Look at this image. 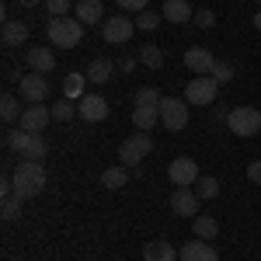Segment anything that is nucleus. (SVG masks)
<instances>
[{
    "label": "nucleus",
    "instance_id": "f257e3e1",
    "mask_svg": "<svg viewBox=\"0 0 261 261\" xmlns=\"http://www.w3.org/2000/svg\"><path fill=\"white\" fill-rule=\"evenodd\" d=\"M11 181H14V192H18L21 199H35L42 188H45V167H42L39 161H21L18 171L11 174Z\"/></svg>",
    "mask_w": 261,
    "mask_h": 261
},
{
    "label": "nucleus",
    "instance_id": "f03ea898",
    "mask_svg": "<svg viewBox=\"0 0 261 261\" xmlns=\"http://www.w3.org/2000/svg\"><path fill=\"white\" fill-rule=\"evenodd\" d=\"M7 150H14V153H21V161H45V153H49V143H45V136L42 133H24V129H18V133H7Z\"/></svg>",
    "mask_w": 261,
    "mask_h": 261
},
{
    "label": "nucleus",
    "instance_id": "7ed1b4c3",
    "mask_svg": "<svg viewBox=\"0 0 261 261\" xmlns=\"http://www.w3.org/2000/svg\"><path fill=\"white\" fill-rule=\"evenodd\" d=\"M45 32H49V42L56 45V49H77L84 39V24L77 18H53L45 24Z\"/></svg>",
    "mask_w": 261,
    "mask_h": 261
},
{
    "label": "nucleus",
    "instance_id": "20e7f679",
    "mask_svg": "<svg viewBox=\"0 0 261 261\" xmlns=\"http://www.w3.org/2000/svg\"><path fill=\"white\" fill-rule=\"evenodd\" d=\"M226 125H230V133L233 136H258L261 133V112L258 108H251V105H237L230 115H226Z\"/></svg>",
    "mask_w": 261,
    "mask_h": 261
},
{
    "label": "nucleus",
    "instance_id": "39448f33",
    "mask_svg": "<svg viewBox=\"0 0 261 261\" xmlns=\"http://www.w3.org/2000/svg\"><path fill=\"white\" fill-rule=\"evenodd\" d=\"M150 150H153V140H150V133H133L129 140H122L119 146V161L125 167H136L143 157H150Z\"/></svg>",
    "mask_w": 261,
    "mask_h": 261
},
{
    "label": "nucleus",
    "instance_id": "423d86ee",
    "mask_svg": "<svg viewBox=\"0 0 261 261\" xmlns=\"http://www.w3.org/2000/svg\"><path fill=\"white\" fill-rule=\"evenodd\" d=\"M161 125L167 133H181V129L188 125V101L161 98Z\"/></svg>",
    "mask_w": 261,
    "mask_h": 261
},
{
    "label": "nucleus",
    "instance_id": "0eeeda50",
    "mask_svg": "<svg viewBox=\"0 0 261 261\" xmlns=\"http://www.w3.org/2000/svg\"><path fill=\"white\" fill-rule=\"evenodd\" d=\"M167 178L174 181L178 188H195V181L202 178L199 161H192V157H174L171 167H167Z\"/></svg>",
    "mask_w": 261,
    "mask_h": 261
},
{
    "label": "nucleus",
    "instance_id": "6e6552de",
    "mask_svg": "<svg viewBox=\"0 0 261 261\" xmlns=\"http://www.w3.org/2000/svg\"><path fill=\"white\" fill-rule=\"evenodd\" d=\"M18 91L28 105H42V101L49 98V81H45V73H21Z\"/></svg>",
    "mask_w": 261,
    "mask_h": 261
},
{
    "label": "nucleus",
    "instance_id": "1a4fd4ad",
    "mask_svg": "<svg viewBox=\"0 0 261 261\" xmlns=\"http://www.w3.org/2000/svg\"><path fill=\"white\" fill-rule=\"evenodd\" d=\"M133 28H136V21H129V18H105L101 21V39L108 42V45H122V42H129L133 39Z\"/></svg>",
    "mask_w": 261,
    "mask_h": 261
},
{
    "label": "nucleus",
    "instance_id": "9d476101",
    "mask_svg": "<svg viewBox=\"0 0 261 261\" xmlns=\"http://www.w3.org/2000/svg\"><path fill=\"white\" fill-rule=\"evenodd\" d=\"M216 87L220 84L213 81V77H195V81H188V87H185V101L188 105H213L216 101Z\"/></svg>",
    "mask_w": 261,
    "mask_h": 261
},
{
    "label": "nucleus",
    "instance_id": "9b49d317",
    "mask_svg": "<svg viewBox=\"0 0 261 261\" xmlns=\"http://www.w3.org/2000/svg\"><path fill=\"white\" fill-rule=\"evenodd\" d=\"M185 66H188L195 77H209V73H213V66H216V60H213V53H209V49L192 45V49H185Z\"/></svg>",
    "mask_w": 261,
    "mask_h": 261
},
{
    "label": "nucleus",
    "instance_id": "f8f14e48",
    "mask_svg": "<svg viewBox=\"0 0 261 261\" xmlns=\"http://www.w3.org/2000/svg\"><path fill=\"white\" fill-rule=\"evenodd\" d=\"M24 63H28L32 73H53L56 70V53L49 45H35V49L24 53Z\"/></svg>",
    "mask_w": 261,
    "mask_h": 261
},
{
    "label": "nucleus",
    "instance_id": "ddd939ff",
    "mask_svg": "<svg viewBox=\"0 0 261 261\" xmlns=\"http://www.w3.org/2000/svg\"><path fill=\"white\" fill-rule=\"evenodd\" d=\"M77 115H81L84 122H101V119H108V101L101 98V94H84V98L77 101Z\"/></svg>",
    "mask_w": 261,
    "mask_h": 261
},
{
    "label": "nucleus",
    "instance_id": "4468645a",
    "mask_svg": "<svg viewBox=\"0 0 261 261\" xmlns=\"http://www.w3.org/2000/svg\"><path fill=\"white\" fill-rule=\"evenodd\" d=\"M199 192H192V188H174V195H171V209H174V216H199Z\"/></svg>",
    "mask_w": 261,
    "mask_h": 261
},
{
    "label": "nucleus",
    "instance_id": "2eb2a0df",
    "mask_svg": "<svg viewBox=\"0 0 261 261\" xmlns=\"http://www.w3.org/2000/svg\"><path fill=\"white\" fill-rule=\"evenodd\" d=\"M49 119H53V112H49L45 105H28V108L21 112V129H24V133H42V129L49 125Z\"/></svg>",
    "mask_w": 261,
    "mask_h": 261
},
{
    "label": "nucleus",
    "instance_id": "dca6fc26",
    "mask_svg": "<svg viewBox=\"0 0 261 261\" xmlns=\"http://www.w3.org/2000/svg\"><path fill=\"white\" fill-rule=\"evenodd\" d=\"M181 261H220V254H216V247L213 244H205V241H195L192 244H185L181 247Z\"/></svg>",
    "mask_w": 261,
    "mask_h": 261
},
{
    "label": "nucleus",
    "instance_id": "f3484780",
    "mask_svg": "<svg viewBox=\"0 0 261 261\" xmlns=\"http://www.w3.org/2000/svg\"><path fill=\"white\" fill-rule=\"evenodd\" d=\"M0 42H4L7 49H21V45L28 42V24H24V21H4Z\"/></svg>",
    "mask_w": 261,
    "mask_h": 261
},
{
    "label": "nucleus",
    "instance_id": "a211bd4d",
    "mask_svg": "<svg viewBox=\"0 0 261 261\" xmlns=\"http://www.w3.org/2000/svg\"><path fill=\"white\" fill-rule=\"evenodd\" d=\"M195 18L192 4L188 0H164V21H174V24H188Z\"/></svg>",
    "mask_w": 261,
    "mask_h": 261
},
{
    "label": "nucleus",
    "instance_id": "6ab92c4d",
    "mask_svg": "<svg viewBox=\"0 0 261 261\" xmlns=\"http://www.w3.org/2000/svg\"><path fill=\"white\" fill-rule=\"evenodd\" d=\"M157 122H161V105H136V108H133V125H136L140 133L153 129Z\"/></svg>",
    "mask_w": 261,
    "mask_h": 261
},
{
    "label": "nucleus",
    "instance_id": "aec40b11",
    "mask_svg": "<svg viewBox=\"0 0 261 261\" xmlns=\"http://www.w3.org/2000/svg\"><path fill=\"white\" fill-rule=\"evenodd\" d=\"M181 254L174 251V244L167 241H150L143 247V261H178Z\"/></svg>",
    "mask_w": 261,
    "mask_h": 261
},
{
    "label": "nucleus",
    "instance_id": "412c9836",
    "mask_svg": "<svg viewBox=\"0 0 261 261\" xmlns=\"http://www.w3.org/2000/svg\"><path fill=\"white\" fill-rule=\"evenodd\" d=\"M77 21L81 24H98V21H105L101 0H77Z\"/></svg>",
    "mask_w": 261,
    "mask_h": 261
},
{
    "label": "nucleus",
    "instance_id": "4be33fe9",
    "mask_svg": "<svg viewBox=\"0 0 261 261\" xmlns=\"http://www.w3.org/2000/svg\"><path fill=\"white\" fill-rule=\"evenodd\" d=\"M112 73H115V63L108 60V56H98V60H91V66H87V81L91 84L112 81Z\"/></svg>",
    "mask_w": 261,
    "mask_h": 261
},
{
    "label": "nucleus",
    "instance_id": "5701e85b",
    "mask_svg": "<svg viewBox=\"0 0 261 261\" xmlns=\"http://www.w3.org/2000/svg\"><path fill=\"white\" fill-rule=\"evenodd\" d=\"M125 181H129L125 164H115V167H105V171H101V185H105L108 192H119V188H125Z\"/></svg>",
    "mask_w": 261,
    "mask_h": 261
},
{
    "label": "nucleus",
    "instance_id": "b1692460",
    "mask_svg": "<svg viewBox=\"0 0 261 261\" xmlns=\"http://www.w3.org/2000/svg\"><path fill=\"white\" fill-rule=\"evenodd\" d=\"M192 230H195L199 241H216L220 237V223L213 220V216H195L192 220Z\"/></svg>",
    "mask_w": 261,
    "mask_h": 261
},
{
    "label": "nucleus",
    "instance_id": "393cba45",
    "mask_svg": "<svg viewBox=\"0 0 261 261\" xmlns=\"http://www.w3.org/2000/svg\"><path fill=\"white\" fill-rule=\"evenodd\" d=\"M84 84H87V73H77V70H73V73H66V77H63V94H66V98L73 101H81L84 94H87V91H84Z\"/></svg>",
    "mask_w": 261,
    "mask_h": 261
},
{
    "label": "nucleus",
    "instance_id": "a878e982",
    "mask_svg": "<svg viewBox=\"0 0 261 261\" xmlns=\"http://www.w3.org/2000/svg\"><path fill=\"white\" fill-rule=\"evenodd\" d=\"M140 63H146L150 70H161V66H164V49H161V45H153V42L140 45Z\"/></svg>",
    "mask_w": 261,
    "mask_h": 261
},
{
    "label": "nucleus",
    "instance_id": "bb28decb",
    "mask_svg": "<svg viewBox=\"0 0 261 261\" xmlns=\"http://www.w3.org/2000/svg\"><path fill=\"white\" fill-rule=\"evenodd\" d=\"M21 195L18 192H14V188H11V192H4V209H0V213H4V220H14V216H18L21 213Z\"/></svg>",
    "mask_w": 261,
    "mask_h": 261
},
{
    "label": "nucleus",
    "instance_id": "cd10ccee",
    "mask_svg": "<svg viewBox=\"0 0 261 261\" xmlns=\"http://www.w3.org/2000/svg\"><path fill=\"white\" fill-rule=\"evenodd\" d=\"M0 115H4V122L21 119V105H18L14 94H4V98H0Z\"/></svg>",
    "mask_w": 261,
    "mask_h": 261
},
{
    "label": "nucleus",
    "instance_id": "c85d7f7f",
    "mask_svg": "<svg viewBox=\"0 0 261 261\" xmlns=\"http://www.w3.org/2000/svg\"><path fill=\"white\" fill-rule=\"evenodd\" d=\"M195 192H199V199H216V195H220V181L202 174V178L195 181Z\"/></svg>",
    "mask_w": 261,
    "mask_h": 261
},
{
    "label": "nucleus",
    "instance_id": "c756f323",
    "mask_svg": "<svg viewBox=\"0 0 261 261\" xmlns=\"http://www.w3.org/2000/svg\"><path fill=\"white\" fill-rule=\"evenodd\" d=\"M49 112H53V119H56V122H70L73 115H77V108H73V101H70V98L56 101V105H53Z\"/></svg>",
    "mask_w": 261,
    "mask_h": 261
},
{
    "label": "nucleus",
    "instance_id": "7c9ffc66",
    "mask_svg": "<svg viewBox=\"0 0 261 261\" xmlns=\"http://www.w3.org/2000/svg\"><path fill=\"white\" fill-rule=\"evenodd\" d=\"M157 24H161V14H153V11H140L136 14V28L140 32H153Z\"/></svg>",
    "mask_w": 261,
    "mask_h": 261
},
{
    "label": "nucleus",
    "instance_id": "2f4dec72",
    "mask_svg": "<svg viewBox=\"0 0 261 261\" xmlns=\"http://www.w3.org/2000/svg\"><path fill=\"white\" fill-rule=\"evenodd\" d=\"M133 105H161V94H157L153 87H140V91L133 94Z\"/></svg>",
    "mask_w": 261,
    "mask_h": 261
},
{
    "label": "nucleus",
    "instance_id": "473e14b6",
    "mask_svg": "<svg viewBox=\"0 0 261 261\" xmlns=\"http://www.w3.org/2000/svg\"><path fill=\"white\" fill-rule=\"evenodd\" d=\"M216 84H226V81H233V66L230 63H220L216 60V66H213V73H209Z\"/></svg>",
    "mask_w": 261,
    "mask_h": 261
},
{
    "label": "nucleus",
    "instance_id": "72a5a7b5",
    "mask_svg": "<svg viewBox=\"0 0 261 261\" xmlns=\"http://www.w3.org/2000/svg\"><path fill=\"white\" fill-rule=\"evenodd\" d=\"M45 7H49V14H53V18H66V14H70V7H73V0H45Z\"/></svg>",
    "mask_w": 261,
    "mask_h": 261
},
{
    "label": "nucleus",
    "instance_id": "f704fd0d",
    "mask_svg": "<svg viewBox=\"0 0 261 261\" xmlns=\"http://www.w3.org/2000/svg\"><path fill=\"white\" fill-rule=\"evenodd\" d=\"M195 24H199V28H213V24H216V14H213V11H209V7H202V11H195Z\"/></svg>",
    "mask_w": 261,
    "mask_h": 261
},
{
    "label": "nucleus",
    "instance_id": "c9c22d12",
    "mask_svg": "<svg viewBox=\"0 0 261 261\" xmlns=\"http://www.w3.org/2000/svg\"><path fill=\"white\" fill-rule=\"evenodd\" d=\"M115 4L125 7V11H136V14H140V11H146V4H150V0H115Z\"/></svg>",
    "mask_w": 261,
    "mask_h": 261
},
{
    "label": "nucleus",
    "instance_id": "e433bc0d",
    "mask_svg": "<svg viewBox=\"0 0 261 261\" xmlns=\"http://www.w3.org/2000/svg\"><path fill=\"white\" fill-rule=\"evenodd\" d=\"M247 181H251V185H261V161L247 164Z\"/></svg>",
    "mask_w": 261,
    "mask_h": 261
},
{
    "label": "nucleus",
    "instance_id": "4c0bfd02",
    "mask_svg": "<svg viewBox=\"0 0 261 261\" xmlns=\"http://www.w3.org/2000/svg\"><path fill=\"white\" fill-rule=\"evenodd\" d=\"M119 66H122V73H133V66H136V60H133V56H125V60H122Z\"/></svg>",
    "mask_w": 261,
    "mask_h": 261
},
{
    "label": "nucleus",
    "instance_id": "58836bf2",
    "mask_svg": "<svg viewBox=\"0 0 261 261\" xmlns=\"http://www.w3.org/2000/svg\"><path fill=\"white\" fill-rule=\"evenodd\" d=\"M24 7H39V4H45V0H21Z\"/></svg>",
    "mask_w": 261,
    "mask_h": 261
},
{
    "label": "nucleus",
    "instance_id": "ea45409f",
    "mask_svg": "<svg viewBox=\"0 0 261 261\" xmlns=\"http://www.w3.org/2000/svg\"><path fill=\"white\" fill-rule=\"evenodd\" d=\"M254 28H258V32H261V11H258V14H254Z\"/></svg>",
    "mask_w": 261,
    "mask_h": 261
},
{
    "label": "nucleus",
    "instance_id": "a19ab883",
    "mask_svg": "<svg viewBox=\"0 0 261 261\" xmlns=\"http://www.w3.org/2000/svg\"><path fill=\"white\" fill-rule=\"evenodd\" d=\"M258 4H261V0H258Z\"/></svg>",
    "mask_w": 261,
    "mask_h": 261
}]
</instances>
